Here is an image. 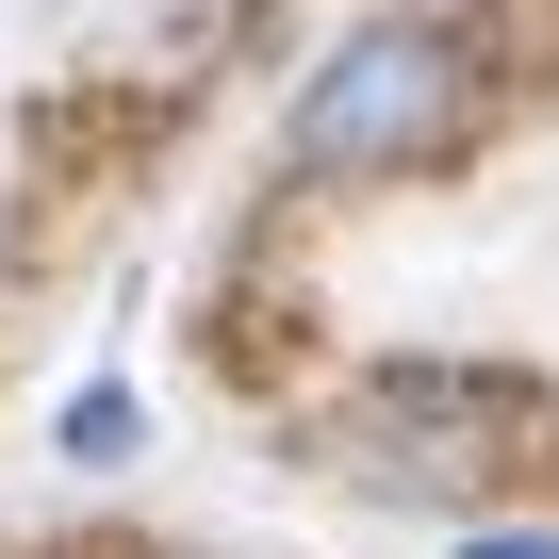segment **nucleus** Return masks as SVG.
I'll return each instance as SVG.
<instances>
[{"instance_id":"obj_2","label":"nucleus","mask_w":559,"mask_h":559,"mask_svg":"<svg viewBox=\"0 0 559 559\" xmlns=\"http://www.w3.org/2000/svg\"><path fill=\"white\" fill-rule=\"evenodd\" d=\"M526 444H543V395H526V379H493V362H379V379L330 412V477L412 493V510L493 493Z\"/></svg>"},{"instance_id":"obj_3","label":"nucleus","mask_w":559,"mask_h":559,"mask_svg":"<svg viewBox=\"0 0 559 559\" xmlns=\"http://www.w3.org/2000/svg\"><path fill=\"white\" fill-rule=\"evenodd\" d=\"M132 428H148L132 379H83V395H67V461H132Z\"/></svg>"},{"instance_id":"obj_4","label":"nucleus","mask_w":559,"mask_h":559,"mask_svg":"<svg viewBox=\"0 0 559 559\" xmlns=\"http://www.w3.org/2000/svg\"><path fill=\"white\" fill-rule=\"evenodd\" d=\"M461 559H559V526H461Z\"/></svg>"},{"instance_id":"obj_1","label":"nucleus","mask_w":559,"mask_h":559,"mask_svg":"<svg viewBox=\"0 0 559 559\" xmlns=\"http://www.w3.org/2000/svg\"><path fill=\"white\" fill-rule=\"evenodd\" d=\"M461 132H477V34L461 17H346L313 50V83L280 99V181H313V198L412 181Z\"/></svg>"}]
</instances>
